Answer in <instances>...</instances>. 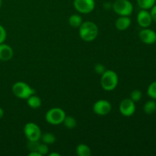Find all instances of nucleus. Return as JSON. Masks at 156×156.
<instances>
[{"label":"nucleus","instance_id":"f257e3e1","mask_svg":"<svg viewBox=\"0 0 156 156\" xmlns=\"http://www.w3.org/2000/svg\"><path fill=\"white\" fill-rule=\"evenodd\" d=\"M79 28V36L86 42L93 41L98 34V28L96 24L92 21L82 22Z\"/></svg>","mask_w":156,"mask_h":156},{"label":"nucleus","instance_id":"f03ea898","mask_svg":"<svg viewBox=\"0 0 156 156\" xmlns=\"http://www.w3.org/2000/svg\"><path fill=\"white\" fill-rule=\"evenodd\" d=\"M117 84H118V76L113 70H106L101 75V85L105 91H113L117 86Z\"/></svg>","mask_w":156,"mask_h":156},{"label":"nucleus","instance_id":"7ed1b4c3","mask_svg":"<svg viewBox=\"0 0 156 156\" xmlns=\"http://www.w3.org/2000/svg\"><path fill=\"white\" fill-rule=\"evenodd\" d=\"M12 92L17 98L27 100L30 96L35 94V90L24 82H17L12 86Z\"/></svg>","mask_w":156,"mask_h":156},{"label":"nucleus","instance_id":"20e7f679","mask_svg":"<svg viewBox=\"0 0 156 156\" xmlns=\"http://www.w3.org/2000/svg\"><path fill=\"white\" fill-rule=\"evenodd\" d=\"M112 8L120 16H129L133 10V4L129 0H116L113 3Z\"/></svg>","mask_w":156,"mask_h":156},{"label":"nucleus","instance_id":"39448f33","mask_svg":"<svg viewBox=\"0 0 156 156\" xmlns=\"http://www.w3.org/2000/svg\"><path fill=\"white\" fill-rule=\"evenodd\" d=\"M65 117V111L59 108H53L49 110L45 116V119L47 123L52 125L60 124L63 122Z\"/></svg>","mask_w":156,"mask_h":156},{"label":"nucleus","instance_id":"423d86ee","mask_svg":"<svg viewBox=\"0 0 156 156\" xmlns=\"http://www.w3.org/2000/svg\"><path fill=\"white\" fill-rule=\"evenodd\" d=\"M24 133L28 141H39L42 135L40 127L34 123H27L24 127Z\"/></svg>","mask_w":156,"mask_h":156},{"label":"nucleus","instance_id":"0eeeda50","mask_svg":"<svg viewBox=\"0 0 156 156\" xmlns=\"http://www.w3.org/2000/svg\"><path fill=\"white\" fill-rule=\"evenodd\" d=\"M73 4L75 9L82 14L90 13L95 7L94 0H74Z\"/></svg>","mask_w":156,"mask_h":156},{"label":"nucleus","instance_id":"6e6552de","mask_svg":"<svg viewBox=\"0 0 156 156\" xmlns=\"http://www.w3.org/2000/svg\"><path fill=\"white\" fill-rule=\"evenodd\" d=\"M111 103L105 99H101L96 101L93 106V111L94 114L99 116L108 115L111 111Z\"/></svg>","mask_w":156,"mask_h":156},{"label":"nucleus","instance_id":"1a4fd4ad","mask_svg":"<svg viewBox=\"0 0 156 156\" xmlns=\"http://www.w3.org/2000/svg\"><path fill=\"white\" fill-rule=\"evenodd\" d=\"M120 111L124 117H131L136 111L135 102L130 98L123 99L120 104Z\"/></svg>","mask_w":156,"mask_h":156},{"label":"nucleus","instance_id":"9d476101","mask_svg":"<svg viewBox=\"0 0 156 156\" xmlns=\"http://www.w3.org/2000/svg\"><path fill=\"white\" fill-rule=\"evenodd\" d=\"M140 39L146 44H153L156 42V33L152 29L148 27L143 29L139 34Z\"/></svg>","mask_w":156,"mask_h":156},{"label":"nucleus","instance_id":"9b49d317","mask_svg":"<svg viewBox=\"0 0 156 156\" xmlns=\"http://www.w3.org/2000/svg\"><path fill=\"white\" fill-rule=\"evenodd\" d=\"M137 22L139 25L143 28L149 27L152 22L150 12L146 9H142L141 11H140L137 15Z\"/></svg>","mask_w":156,"mask_h":156},{"label":"nucleus","instance_id":"f8f14e48","mask_svg":"<svg viewBox=\"0 0 156 156\" xmlns=\"http://www.w3.org/2000/svg\"><path fill=\"white\" fill-rule=\"evenodd\" d=\"M13 56V50L9 45L0 44V60L9 61Z\"/></svg>","mask_w":156,"mask_h":156},{"label":"nucleus","instance_id":"ddd939ff","mask_svg":"<svg viewBox=\"0 0 156 156\" xmlns=\"http://www.w3.org/2000/svg\"><path fill=\"white\" fill-rule=\"evenodd\" d=\"M131 19L129 16H120L117 19L115 26L117 30H125L130 26Z\"/></svg>","mask_w":156,"mask_h":156},{"label":"nucleus","instance_id":"4468645a","mask_svg":"<svg viewBox=\"0 0 156 156\" xmlns=\"http://www.w3.org/2000/svg\"><path fill=\"white\" fill-rule=\"evenodd\" d=\"M27 104L29 107H30L33 109H37L41 106L42 101L39 97L34 95V94H32L27 99Z\"/></svg>","mask_w":156,"mask_h":156},{"label":"nucleus","instance_id":"2eb2a0df","mask_svg":"<svg viewBox=\"0 0 156 156\" xmlns=\"http://www.w3.org/2000/svg\"><path fill=\"white\" fill-rule=\"evenodd\" d=\"M82 18L78 14H74V15H72L69 18V24L71 27H79L81 26V24H82Z\"/></svg>","mask_w":156,"mask_h":156},{"label":"nucleus","instance_id":"dca6fc26","mask_svg":"<svg viewBox=\"0 0 156 156\" xmlns=\"http://www.w3.org/2000/svg\"><path fill=\"white\" fill-rule=\"evenodd\" d=\"M76 153L79 156H90L91 155V151L87 145L81 143L76 148Z\"/></svg>","mask_w":156,"mask_h":156},{"label":"nucleus","instance_id":"f3484780","mask_svg":"<svg viewBox=\"0 0 156 156\" xmlns=\"http://www.w3.org/2000/svg\"><path fill=\"white\" fill-rule=\"evenodd\" d=\"M143 110L146 114H149V115L152 114L156 111V102L153 100L149 101L145 104Z\"/></svg>","mask_w":156,"mask_h":156},{"label":"nucleus","instance_id":"a211bd4d","mask_svg":"<svg viewBox=\"0 0 156 156\" xmlns=\"http://www.w3.org/2000/svg\"><path fill=\"white\" fill-rule=\"evenodd\" d=\"M139 6L142 9H150L155 4V0H136Z\"/></svg>","mask_w":156,"mask_h":156},{"label":"nucleus","instance_id":"6ab92c4d","mask_svg":"<svg viewBox=\"0 0 156 156\" xmlns=\"http://www.w3.org/2000/svg\"><path fill=\"white\" fill-rule=\"evenodd\" d=\"M62 123H64V126L66 128H68V129H73L77 125L76 120L73 117H71V116H68V117L66 116Z\"/></svg>","mask_w":156,"mask_h":156},{"label":"nucleus","instance_id":"aec40b11","mask_svg":"<svg viewBox=\"0 0 156 156\" xmlns=\"http://www.w3.org/2000/svg\"><path fill=\"white\" fill-rule=\"evenodd\" d=\"M41 139L43 143L47 145L53 144L56 141V136L53 133H46L41 135Z\"/></svg>","mask_w":156,"mask_h":156},{"label":"nucleus","instance_id":"412c9836","mask_svg":"<svg viewBox=\"0 0 156 156\" xmlns=\"http://www.w3.org/2000/svg\"><path fill=\"white\" fill-rule=\"evenodd\" d=\"M147 94L149 97L156 100V81L149 85L147 90Z\"/></svg>","mask_w":156,"mask_h":156},{"label":"nucleus","instance_id":"4be33fe9","mask_svg":"<svg viewBox=\"0 0 156 156\" xmlns=\"http://www.w3.org/2000/svg\"><path fill=\"white\" fill-rule=\"evenodd\" d=\"M142 92L140 91V90H134L131 92L130 94V99L132 101H133L134 102L140 101L142 98Z\"/></svg>","mask_w":156,"mask_h":156},{"label":"nucleus","instance_id":"5701e85b","mask_svg":"<svg viewBox=\"0 0 156 156\" xmlns=\"http://www.w3.org/2000/svg\"><path fill=\"white\" fill-rule=\"evenodd\" d=\"M37 151L41 155H47V154L48 153L49 148L48 146H47V145L45 144V143H43V144L39 143Z\"/></svg>","mask_w":156,"mask_h":156},{"label":"nucleus","instance_id":"b1692460","mask_svg":"<svg viewBox=\"0 0 156 156\" xmlns=\"http://www.w3.org/2000/svg\"><path fill=\"white\" fill-rule=\"evenodd\" d=\"M94 71L95 73H97L98 74L102 75L105 71H106V69H105V66L103 64L98 63L94 66Z\"/></svg>","mask_w":156,"mask_h":156},{"label":"nucleus","instance_id":"393cba45","mask_svg":"<svg viewBox=\"0 0 156 156\" xmlns=\"http://www.w3.org/2000/svg\"><path fill=\"white\" fill-rule=\"evenodd\" d=\"M39 143V141H29L27 143V148L29 149V150H30V152L37 151Z\"/></svg>","mask_w":156,"mask_h":156},{"label":"nucleus","instance_id":"a878e982","mask_svg":"<svg viewBox=\"0 0 156 156\" xmlns=\"http://www.w3.org/2000/svg\"><path fill=\"white\" fill-rule=\"evenodd\" d=\"M6 37H7V34H6L5 29L4 28L3 26L0 25V44L4 43L6 39Z\"/></svg>","mask_w":156,"mask_h":156},{"label":"nucleus","instance_id":"bb28decb","mask_svg":"<svg viewBox=\"0 0 156 156\" xmlns=\"http://www.w3.org/2000/svg\"><path fill=\"white\" fill-rule=\"evenodd\" d=\"M150 9H151L150 15H151V17H152V21H155V22H156V5L155 4Z\"/></svg>","mask_w":156,"mask_h":156},{"label":"nucleus","instance_id":"cd10ccee","mask_svg":"<svg viewBox=\"0 0 156 156\" xmlns=\"http://www.w3.org/2000/svg\"><path fill=\"white\" fill-rule=\"evenodd\" d=\"M29 156H41V154L37 152V151H32L28 154Z\"/></svg>","mask_w":156,"mask_h":156},{"label":"nucleus","instance_id":"c85d7f7f","mask_svg":"<svg viewBox=\"0 0 156 156\" xmlns=\"http://www.w3.org/2000/svg\"><path fill=\"white\" fill-rule=\"evenodd\" d=\"M3 115H4V111L0 108V120L3 117Z\"/></svg>","mask_w":156,"mask_h":156},{"label":"nucleus","instance_id":"c756f323","mask_svg":"<svg viewBox=\"0 0 156 156\" xmlns=\"http://www.w3.org/2000/svg\"><path fill=\"white\" fill-rule=\"evenodd\" d=\"M50 156H60V154L59 153H55V152H53V153H51L49 155Z\"/></svg>","mask_w":156,"mask_h":156},{"label":"nucleus","instance_id":"7c9ffc66","mask_svg":"<svg viewBox=\"0 0 156 156\" xmlns=\"http://www.w3.org/2000/svg\"><path fill=\"white\" fill-rule=\"evenodd\" d=\"M2 0H0V9H1V7H2Z\"/></svg>","mask_w":156,"mask_h":156},{"label":"nucleus","instance_id":"2f4dec72","mask_svg":"<svg viewBox=\"0 0 156 156\" xmlns=\"http://www.w3.org/2000/svg\"><path fill=\"white\" fill-rule=\"evenodd\" d=\"M155 2H156V0H155Z\"/></svg>","mask_w":156,"mask_h":156}]
</instances>
